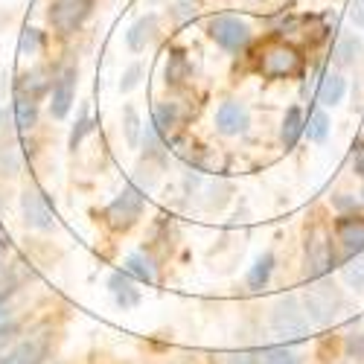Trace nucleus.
Here are the masks:
<instances>
[{"label": "nucleus", "instance_id": "nucleus-11", "mask_svg": "<svg viewBox=\"0 0 364 364\" xmlns=\"http://www.w3.org/2000/svg\"><path fill=\"white\" fill-rule=\"evenodd\" d=\"M251 126V111L245 102L239 100H225L219 108H216V132L225 134V137H239L245 134Z\"/></svg>", "mask_w": 364, "mask_h": 364}, {"label": "nucleus", "instance_id": "nucleus-29", "mask_svg": "<svg viewBox=\"0 0 364 364\" xmlns=\"http://www.w3.org/2000/svg\"><path fill=\"white\" fill-rule=\"evenodd\" d=\"M18 336H21V323L18 321H12V318L9 321H0V355H4L6 350H12L21 341Z\"/></svg>", "mask_w": 364, "mask_h": 364}, {"label": "nucleus", "instance_id": "nucleus-9", "mask_svg": "<svg viewBox=\"0 0 364 364\" xmlns=\"http://www.w3.org/2000/svg\"><path fill=\"white\" fill-rule=\"evenodd\" d=\"M21 219L26 228H33V230H53L55 228V213H53V207L47 201V196L36 187H26L21 193Z\"/></svg>", "mask_w": 364, "mask_h": 364}, {"label": "nucleus", "instance_id": "nucleus-25", "mask_svg": "<svg viewBox=\"0 0 364 364\" xmlns=\"http://www.w3.org/2000/svg\"><path fill=\"white\" fill-rule=\"evenodd\" d=\"M329 114L323 111V108H315L312 114H309V123H306V137L312 140V143H323L326 137H329Z\"/></svg>", "mask_w": 364, "mask_h": 364}, {"label": "nucleus", "instance_id": "nucleus-8", "mask_svg": "<svg viewBox=\"0 0 364 364\" xmlns=\"http://www.w3.org/2000/svg\"><path fill=\"white\" fill-rule=\"evenodd\" d=\"M332 233H336L344 262L364 251V216L361 213H338L332 219Z\"/></svg>", "mask_w": 364, "mask_h": 364}, {"label": "nucleus", "instance_id": "nucleus-36", "mask_svg": "<svg viewBox=\"0 0 364 364\" xmlns=\"http://www.w3.org/2000/svg\"><path fill=\"white\" fill-rule=\"evenodd\" d=\"M353 23L355 26H364V0H355V6H353Z\"/></svg>", "mask_w": 364, "mask_h": 364}, {"label": "nucleus", "instance_id": "nucleus-37", "mask_svg": "<svg viewBox=\"0 0 364 364\" xmlns=\"http://www.w3.org/2000/svg\"><path fill=\"white\" fill-rule=\"evenodd\" d=\"M228 364H262V361H257V358H251V355H233Z\"/></svg>", "mask_w": 364, "mask_h": 364}, {"label": "nucleus", "instance_id": "nucleus-15", "mask_svg": "<svg viewBox=\"0 0 364 364\" xmlns=\"http://www.w3.org/2000/svg\"><path fill=\"white\" fill-rule=\"evenodd\" d=\"M181 123H184V114H181L178 102H158L155 111H151V123H149V126L169 143V137L175 134V129H178Z\"/></svg>", "mask_w": 364, "mask_h": 364}, {"label": "nucleus", "instance_id": "nucleus-20", "mask_svg": "<svg viewBox=\"0 0 364 364\" xmlns=\"http://www.w3.org/2000/svg\"><path fill=\"white\" fill-rule=\"evenodd\" d=\"M344 97H347V79L341 73H326L318 87V102L323 108H336L344 102Z\"/></svg>", "mask_w": 364, "mask_h": 364}, {"label": "nucleus", "instance_id": "nucleus-27", "mask_svg": "<svg viewBox=\"0 0 364 364\" xmlns=\"http://www.w3.org/2000/svg\"><path fill=\"white\" fill-rule=\"evenodd\" d=\"M262 364H303V358L289 344H277L262 350Z\"/></svg>", "mask_w": 364, "mask_h": 364}, {"label": "nucleus", "instance_id": "nucleus-19", "mask_svg": "<svg viewBox=\"0 0 364 364\" xmlns=\"http://www.w3.org/2000/svg\"><path fill=\"white\" fill-rule=\"evenodd\" d=\"M274 268H277V257L274 251H262L257 257V262L251 265V271L245 274V283L251 291H262L268 283H271V274H274Z\"/></svg>", "mask_w": 364, "mask_h": 364}, {"label": "nucleus", "instance_id": "nucleus-2", "mask_svg": "<svg viewBox=\"0 0 364 364\" xmlns=\"http://www.w3.org/2000/svg\"><path fill=\"white\" fill-rule=\"evenodd\" d=\"M143 210H146V193L140 190V184H134V181H132V184H126L123 190L114 196V201L102 210V222L114 233H126V230H132L140 222Z\"/></svg>", "mask_w": 364, "mask_h": 364}, {"label": "nucleus", "instance_id": "nucleus-10", "mask_svg": "<svg viewBox=\"0 0 364 364\" xmlns=\"http://www.w3.org/2000/svg\"><path fill=\"white\" fill-rule=\"evenodd\" d=\"M76 85H79V70L65 68L58 70L50 87V117L53 119H65L76 102Z\"/></svg>", "mask_w": 364, "mask_h": 364}, {"label": "nucleus", "instance_id": "nucleus-31", "mask_svg": "<svg viewBox=\"0 0 364 364\" xmlns=\"http://www.w3.org/2000/svg\"><path fill=\"white\" fill-rule=\"evenodd\" d=\"M140 79H143V65L140 62L129 65L123 70V79H119V94H132V90L140 85Z\"/></svg>", "mask_w": 364, "mask_h": 364}, {"label": "nucleus", "instance_id": "nucleus-24", "mask_svg": "<svg viewBox=\"0 0 364 364\" xmlns=\"http://www.w3.org/2000/svg\"><path fill=\"white\" fill-rule=\"evenodd\" d=\"M341 277H344V283H347L350 289L364 291V251L355 254V257H350V259L341 265Z\"/></svg>", "mask_w": 364, "mask_h": 364}, {"label": "nucleus", "instance_id": "nucleus-12", "mask_svg": "<svg viewBox=\"0 0 364 364\" xmlns=\"http://www.w3.org/2000/svg\"><path fill=\"white\" fill-rule=\"evenodd\" d=\"M53 79H55V73H53L47 65H36V68H29V70H23V73L15 79V97L44 100V97H50Z\"/></svg>", "mask_w": 364, "mask_h": 364}, {"label": "nucleus", "instance_id": "nucleus-3", "mask_svg": "<svg viewBox=\"0 0 364 364\" xmlns=\"http://www.w3.org/2000/svg\"><path fill=\"white\" fill-rule=\"evenodd\" d=\"M303 306H306V315H309L312 326H326L344 309L341 289L336 283H329L326 277L312 280V286L303 291Z\"/></svg>", "mask_w": 364, "mask_h": 364}, {"label": "nucleus", "instance_id": "nucleus-33", "mask_svg": "<svg viewBox=\"0 0 364 364\" xmlns=\"http://www.w3.org/2000/svg\"><path fill=\"white\" fill-rule=\"evenodd\" d=\"M332 207H336L338 213H358V201H355V196H347V193L332 196Z\"/></svg>", "mask_w": 364, "mask_h": 364}, {"label": "nucleus", "instance_id": "nucleus-23", "mask_svg": "<svg viewBox=\"0 0 364 364\" xmlns=\"http://www.w3.org/2000/svg\"><path fill=\"white\" fill-rule=\"evenodd\" d=\"M361 53H364L361 38H358V36H344V38L336 44V62H338L341 68H350V65L358 62Z\"/></svg>", "mask_w": 364, "mask_h": 364}, {"label": "nucleus", "instance_id": "nucleus-34", "mask_svg": "<svg viewBox=\"0 0 364 364\" xmlns=\"http://www.w3.org/2000/svg\"><path fill=\"white\" fill-rule=\"evenodd\" d=\"M353 175L364 181V137H361V140L355 143V149H353Z\"/></svg>", "mask_w": 364, "mask_h": 364}, {"label": "nucleus", "instance_id": "nucleus-6", "mask_svg": "<svg viewBox=\"0 0 364 364\" xmlns=\"http://www.w3.org/2000/svg\"><path fill=\"white\" fill-rule=\"evenodd\" d=\"M94 12V0H53L47 9V23L58 36H76Z\"/></svg>", "mask_w": 364, "mask_h": 364}, {"label": "nucleus", "instance_id": "nucleus-14", "mask_svg": "<svg viewBox=\"0 0 364 364\" xmlns=\"http://www.w3.org/2000/svg\"><path fill=\"white\" fill-rule=\"evenodd\" d=\"M105 286H108V291H111V297H114V303H117V306L119 309H134L137 306V303H140V283L129 274V271L126 268H119V271H111V274H108V280H105Z\"/></svg>", "mask_w": 364, "mask_h": 364}, {"label": "nucleus", "instance_id": "nucleus-5", "mask_svg": "<svg viewBox=\"0 0 364 364\" xmlns=\"http://www.w3.org/2000/svg\"><path fill=\"white\" fill-rule=\"evenodd\" d=\"M207 36L210 41H216L225 53H245L254 41V33H251V26L248 21H242L239 15H213L207 21Z\"/></svg>", "mask_w": 364, "mask_h": 364}, {"label": "nucleus", "instance_id": "nucleus-7", "mask_svg": "<svg viewBox=\"0 0 364 364\" xmlns=\"http://www.w3.org/2000/svg\"><path fill=\"white\" fill-rule=\"evenodd\" d=\"M303 70V55L297 47L280 41V44H271L262 58H259V73L265 79H291Z\"/></svg>", "mask_w": 364, "mask_h": 364}, {"label": "nucleus", "instance_id": "nucleus-39", "mask_svg": "<svg viewBox=\"0 0 364 364\" xmlns=\"http://www.w3.org/2000/svg\"><path fill=\"white\" fill-rule=\"evenodd\" d=\"M0 303H6V294L4 291H0Z\"/></svg>", "mask_w": 364, "mask_h": 364}, {"label": "nucleus", "instance_id": "nucleus-40", "mask_svg": "<svg viewBox=\"0 0 364 364\" xmlns=\"http://www.w3.org/2000/svg\"><path fill=\"white\" fill-rule=\"evenodd\" d=\"M361 201H364V187H361Z\"/></svg>", "mask_w": 364, "mask_h": 364}, {"label": "nucleus", "instance_id": "nucleus-17", "mask_svg": "<svg viewBox=\"0 0 364 364\" xmlns=\"http://www.w3.org/2000/svg\"><path fill=\"white\" fill-rule=\"evenodd\" d=\"M303 134H306V117H303V108L300 105L286 108L283 123H280V143H283V149L291 151L300 143Z\"/></svg>", "mask_w": 364, "mask_h": 364}, {"label": "nucleus", "instance_id": "nucleus-18", "mask_svg": "<svg viewBox=\"0 0 364 364\" xmlns=\"http://www.w3.org/2000/svg\"><path fill=\"white\" fill-rule=\"evenodd\" d=\"M123 268L129 271V274H132L140 286H155V283H158V265H155V259H151L149 254H143V251L129 254V257L123 259Z\"/></svg>", "mask_w": 364, "mask_h": 364}, {"label": "nucleus", "instance_id": "nucleus-32", "mask_svg": "<svg viewBox=\"0 0 364 364\" xmlns=\"http://www.w3.org/2000/svg\"><path fill=\"white\" fill-rule=\"evenodd\" d=\"M344 353H347V358L364 361V332H353V336H347V341H344Z\"/></svg>", "mask_w": 364, "mask_h": 364}, {"label": "nucleus", "instance_id": "nucleus-1", "mask_svg": "<svg viewBox=\"0 0 364 364\" xmlns=\"http://www.w3.org/2000/svg\"><path fill=\"white\" fill-rule=\"evenodd\" d=\"M341 262V257L336 254V242L326 228H309L306 242H303V274L306 280H321L326 277L332 268Z\"/></svg>", "mask_w": 364, "mask_h": 364}, {"label": "nucleus", "instance_id": "nucleus-22", "mask_svg": "<svg viewBox=\"0 0 364 364\" xmlns=\"http://www.w3.org/2000/svg\"><path fill=\"white\" fill-rule=\"evenodd\" d=\"M193 76V68L187 62V55L181 50H172L166 58V85H184Z\"/></svg>", "mask_w": 364, "mask_h": 364}, {"label": "nucleus", "instance_id": "nucleus-21", "mask_svg": "<svg viewBox=\"0 0 364 364\" xmlns=\"http://www.w3.org/2000/svg\"><path fill=\"white\" fill-rule=\"evenodd\" d=\"M12 119H15L18 132H33L38 126V100L15 97V102H12Z\"/></svg>", "mask_w": 364, "mask_h": 364}, {"label": "nucleus", "instance_id": "nucleus-28", "mask_svg": "<svg viewBox=\"0 0 364 364\" xmlns=\"http://www.w3.org/2000/svg\"><path fill=\"white\" fill-rule=\"evenodd\" d=\"M41 50H44V33H38V29H33V26H26L21 33V38H18V53L21 55H36Z\"/></svg>", "mask_w": 364, "mask_h": 364}, {"label": "nucleus", "instance_id": "nucleus-4", "mask_svg": "<svg viewBox=\"0 0 364 364\" xmlns=\"http://www.w3.org/2000/svg\"><path fill=\"white\" fill-rule=\"evenodd\" d=\"M271 329L277 332L283 341H297V338H306L309 329H312V321L306 315V306L303 300L297 297H280L274 306H271Z\"/></svg>", "mask_w": 364, "mask_h": 364}, {"label": "nucleus", "instance_id": "nucleus-30", "mask_svg": "<svg viewBox=\"0 0 364 364\" xmlns=\"http://www.w3.org/2000/svg\"><path fill=\"white\" fill-rule=\"evenodd\" d=\"M94 132V119H90L87 114H82L79 119H76V126H73V132H70V140H68V149L70 151H76L79 146H82V140Z\"/></svg>", "mask_w": 364, "mask_h": 364}, {"label": "nucleus", "instance_id": "nucleus-26", "mask_svg": "<svg viewBox=\"0 0 364 364\" xmlns=\"http://www.w3.org/2000/svg\"><path fill=\"white\" fill-rule=\"evenodd\" d=\"M123 132H126V143L132 149H137V143L143 140V123H140V114L134 105L123 108Z\"/></svg>", "mask_w": 364, "mask_h": 364}, {"label": "nucleus", "instance_id": "nucleus-35", "mask_svg": "<svg viewBox=\"0 0 364 364\" xmlns=\"http://www.w3.org/2000/svg\"><path fill=\"white\" fill-rule=\"evenodd\" d=\"M172 15H175L178 21H187V18H193V15H196V4H193V0H175Z\"/></svg>", "mask_w": 364, "mask_h": 364}, {"label": "nucleus", "instance_id": "nucleus-13", "mask_svg": "<svg viewBox=\"0 0 364 364\" xmlns=\"http://www.w3.org/2000/svg\"><path fill=\"white\" fill-rule=\"evenodd\" d=\"M47 355H50V336H33V338H21L12 350H6L0 364H44Z\"/></svg>", "mask_w": 364, "mask_h": 364}, {"label": "nucleus", "instance_id": "nucleus-38", "mask_svg": "<svg viewBox=\"0 0 364 364\" xmlns=\"http://www.w3.org/2000/svg\"><path fill=\"white\" fill-rule=\"evenodd\" d=\"M4 251H6V245H4V239H0V259H4Z\"/></svg>", "mask_w": 364, "mask_h": 364}, {"label": "nucleus", "instance_id": "nucleus-16", "mask_svg": "<svg viewBox=\"0 0 364 364\" xmlns=\"http://www.w3.org/2000/svg\"><path fill=\"white\" fill-rule=\"evenodd\" d=\"M155 33H158V15H155V12H149V15L137 18V21L129 26V33H126V47H129L132 53H143V50L151 44V38H155Z\"/></svg>", "mask_w": 364, "mask_h": 364}]
</instances>
